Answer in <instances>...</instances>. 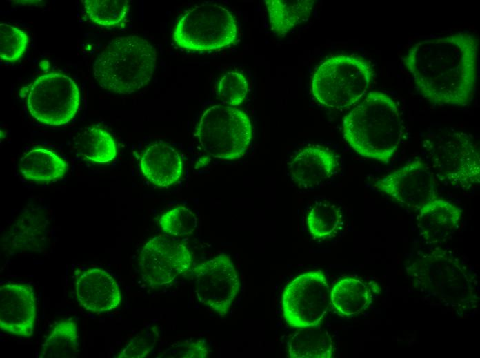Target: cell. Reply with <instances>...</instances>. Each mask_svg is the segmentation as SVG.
<instances>
[{
	"instance_id": "cell-30",
	"label": "cell",
	"mask_w": 480,
	"mask_h": 358,
	"mask_svg": "<svg viewBox=\"0 0 480 358\" xmlns=\"http://www.w3.org/2000/svg\"><path fill=\"white\" fill-rule=\"evenodd\" d=\"M157 340V333L153 328L133 338L119 352L121 358H141L148 355L154 349Z\"/></svg>"
},
{
	"instance_id": "cell-10",
	"label": "cell",
	"mask_w": 480,
	"mask_h": 358,
	"mask_svg": "<svg viewBox=\"0 0 480 358\" xmlns=\"http://www.w3.org/2000/svg\"><path fill=\"white\" fill-rule=\"evenodd\" d=\"M330 290L320 270L301 274L285 288L282 307L286 322L297 328L317 327L327 313Z\"/></svg>"
},
{
	"instance_id": "cell-1",
	"label": "cell",
	"mask_w": 480,
	"mask_h": 358,
	"mask_svg": "<svg viewBox=\"0 0 480 358\" xmlns=\"http://www.w3.org/2000/svg\"><path fill=\"white\" fill-rule=\"evenodd\" d=\"M478 40L457 32L416 43L403 58L420 94L436 104L463 106L472 99L477 74Z\"/></svg>"
},
{
	"instance_id": "cell-29",
	"label": "cell",
	"mask_w": 480,
	"mask_h": 358,
	"mask_svg": "<svg viewBox=\"0 0 480 358\" xmlns=\"http://www.w3.org/2000/svg\"><path fill=\"white\" fill-rule=\"evenodd\" d=\"M28 38L20 29L7 23L0 24V58L13 63L23 54Z\"/></svg>"
},
{
	"instance_id": "cell-7",
	"label": "cell",
	"mask_w": 480,
	"mask_h": 358,
	"mask_svg": "<svg viewBox=\"0 0 480 358\" xmlns=\"http://www.w3.org/2000/svg\"><path fill=\"white\" fill-rule=\"evenodd\" d=\"M196 136L203 151L223 160L244 155L252 139V125L241 110L224 104L208 108L202 114Z\"/></svg>"
},
{
	"instance_id": "cell-21",
	"label": "cell",
	"mask_w": 480,
	"mask_h": 358,
	"mask_svg": "<svg viewBox=\"0 0 480 358\" xmlns=\"http://www.w3.org/2000/svg\"><path fill=\"white\" fill-rule=\"evenodd\" d=\"M67 171L66 162L52 151L32 149L20 160V172L27 180L52 181L63 176Z\"/></svg>"
},
{
	"instance_id": "cell-17",
	"label": "cell",
	"mask_w": 480,
	"mask_h": 358,
	"mask_svg": "<svg viewBox=\"0 0 480 358\" xmlns=\"http://www.w3.org/2000/svg\"><path fill=\"white\" fill-rule=\"evenodd\" d=\"M417 227L422 238L428 243L448 240L459 224L462 210L450 201L434 199L419 209Z\"/></svg>"
},
{
	"instance_id": "cell-24",
	"label": "cell",
	"mask_w": 480,
	"mask_h": 358,
	"mask_svg": "<svg viewBox=\"0 0 480 358\" xmlns=\"http://www.w3.org/2000/svg\"><path fill=\"white\" fill-rule=\"evenodd\" d=\"M75 145L82 156L94 162H108L117 155L116 143L112 136L97 127L84 129L78 136Z\"/></svg>"
},
{
	"instance_id": "cell-31",
	"label": "cell",
	"mask_w": 480,
	"mask_h": 358,
	"mask_svg": "<svg viewBox=\"0 0 480 358\" xmlns=\"http://www.w3.org/2000/svg\"><path fill=\"white\" fill-rule=\"evenodd\" d=\"M181 357H206L208 355L206 344L203 340H197L194 342L186 344L183 349H181Z\"/></svg>"
},
{
	"instance_id": "cell-27",
	"label": "cell",
	"mask_w": 480,
	"mask_h": 358,
	"mask_svg": "<svg viewBox=\"0 0 480 358\" xmlns=\"http://www.w3.org/2000/svg\"><path fill=\"white\" fill-rule=\"evenodd\" d=\"M159 223L165 233L173 237H186L197 229V218L190 209L179 206L163 214Z\"/></svg>"
},
{
	"instance_id": "cell-2",
	"label": "cell",
	"mask_w": 480,
	"mask_h": 358,
	"mask_svg": "<svg viewBox=\"0 0 480 358\" xmlns=\"http://www.w3.org/2000/svg\"><path fill=\"white\" fill-rule=\"evenodd\" d=\"M346 141L359 155L388 163L398 149L403 122L394 101L381 92H370L343 118Z\"/></svg>"
},
{
	"instance_id": "cell-19",
	"label": "cell",
	"mask_w": 480,
	"mask_h": 358,
	"mask_svg": "<svg viewBox=\"0 0 480 358\" xmlns=\"http://www.w3.org/2000/svg\"><path fill=\"white\" fill-rule=\"evenodd\" d=\"M372 288L354 277L339 280L330 290V304L343 317H350L365 310L372 302Z\"/></svg>"
},
{
	"instance_id": "cell-25",
	"label": "cell",
	"mask_w": 480,
	"mask_h": 358,
	"mask_svg": "<svg viewBox=\"0 0 480 358\" xmlns=\"http://www.w3.org/2000/svg\"><path fill=\"white\" fill-rule=\"evenodd\" d=\"M306 221L308 230L313 237L326 239L334 236L341 229L343 215L335 204L317 200L310 207Z\"/></svg>"
},
{
	"instance_id": "cell-16",
	"label": "cell",
	"mask_w": 480,
	"mask_h": 358,
	"mask_svg": "<svg viewBox=\"0 0 480 358\" xmlns=\"http://www.w3.org/2000/svg\"><path fill=\"white\" fill-rule=\"evenodd\" d=\"M337 156L330 150L319 146H308L288 163L291 179L303 189H314L326 183L336 172Z\"/></svg>"
},
{
	"instance_id": "cell-11",
	"label": "cell",
	"mask_w": 480,
	"mask_h": 358,
	"mask_svg": "<svg viewBox=\"0 0 480 358\" xmlns=\"http://www.w3.org/2000/svg\"><path fill=\"white\" fill-rule=\"evenodd\" d=\"M192 257L186 245L173 238L159 235L141 249L138 266L143 280L152 288L170 284L191 267Z\"/></svg>"
},
{
	"instance_id": "cell-15",
	"label": "cell",
	"mask_w": 480,
	"mask_h": 358,
	"mask_svg": "<svg viewBox=\"0 0 480 358\" xmlns=\"http://www.w3.org/2000/svg\"><path fill=\"white\" fill-rule=\"evenodd\" d=\"M76 298L86 310L103 313L117 308L121 302L119 286L106 271L88 268L75 282Z\"/></svg>"
},
{
	"instance_id": "cell-14",
	"label": "cell",
	"mask_w": 480,
	"mask_h": 358,
	"mask_svg": "<svg viewBox=\"0 0 480 358\" xmlns=\"http://www.w3.org/2000/svg\"><path fill=\"white\" fill-rule=\"evenodd\" d=\"M36 319L35 297L27 284L0 286V329L17 336L29 337Z\"/></svg>"
},
{
	"instance_id": "cell-13",
	"label": "cell",
	"mask_w": 480,
	"mask_h": 358,
	"mask_svg": "<svg viewBox=\"0 0 480 358\" xmlns=\"http://www.w3.org/2000/svg\"><path fill=\"white\" fill-rule=\"evenodd\" d=\"M435 176L430 167L420 160L407 163L378 179L374 186L408 208L419 209L437 198Z\"/></svg>"
},
{
	"instance_id": "cell-20",
	"label": "cell",
	"mask_w": 480,
	"mask_h": 358,
	"mask_svg": "<svg viewBox=\"0 0 480 358\" xmlns=\"http://www.w3.org/2000/svg\"><path fill=\"white\" fill-rule=\"evenodd\" d=\"M272 31L284 36L292 28L307 21L314 4V0H266Z\"/></svg>"
},
{
	"instance_id": "cell-12",
	"label": "cell",
	"mask_w": 480,
	"mask_h": 358,
	"mask_svg": "<svg viewBox=\"0 0 480 358\" xmlns=\"http://www.w3.org/2000/svg\"><path fill=\"white\" fill-rule=\"evenodd\" d=\"M192 276L199 301L225 315L237 295L240 282L229 256L219 255L193 268Z\"/></svg>"
},
{
	"instance_id": "cell-28",
	"label": "cell",
	"mask_w": 480,
	"mask_h": 358,
	"mask_svg": "<svg viewBox=\"0 0 480 358\" xmlns=\"http://www.w3.org/2000/svg\"><path fill=\"white\" fill-rule=\"evenodd\" d=\"M248 90V81L243 74L237 72H228L219 82L217 96L223 104L234 107L240 105L245 100Z\"/></svg>"
},
{
	"instance_id": "cell-26",
	"label": "cell",
	"mask_w": 480,
	"mask_h": 358,
	"mask_svg": "<svg viewBox=\"0 0 480 358\" xmlns=\"http://www.w3.org/2000/svg\"><path fill=\"white\" fill-rule=\"evenodd\" d=\"M82 2L89 19L105 27L119 25L129 11L126 0H84Z\"/></svg>"
},
{
	"instance_id": "cell-5",
	"label": "cell",
	"mask_w": 480,
	"mask_h": 358,
	"mask_svg": "<svg viewBox=\"0 0 480 358\" xmlns=\"http://www.w3.org/2000/svg\"><path fill=\"white\" fill-rule=\"evenodd\" d=\"M373 72L364 59L350 55H337L323 61L312 78V93L323 105L343 109L368 92Z\"/></svg>"
},
{
	"instance_id": "cell-9",
	"label": "cell",
	"mask_w": 480,
	"mask_h": 358,
	"mask_svg": "<svg viewBox=\"0 0 480 358\" xmlns=\"http://www.w3.org/2000/svg\"><path fill=\"white\" fill-rule=\"evenodd\" d=\"M79 90L69 76L57 72L39 76L28 87L26 104L30 114L40 123L61 125L75 116Z\"/></svg>"
},
{
	"instance_id": "cell-23",
	"label": "cell",
	"mask_w": 480,
	"mask_h": 358,
	"mask_svg": "<svg viewBox=\"0 0 480 358\" xmlns=\"http://www.w3.org/2000/svg\"><path fill=\"white\" fill-rule=\"evenodd\" d=\"M78 354L77 325L72 319H65L54 324L42 344L39 357L73 358Z\"/></svg>"
},
{
	"instance_id": "cell-18",
	"label": "cell",
	"mask_w": 480,
	"mask_h": 358,
	"mask_svg": "<svg viewBox=\"0 0 480 358\" xmlns=\"http://www.w3.org/2000/svg\"><path fill=\"white\" fill-rule=\"evenodd\" d=\"M140 167L145 177L159 187L176 182L183 169L179 154L164 143H154L146 148L141 158Z\"/></svg>"
},
{
	"instance_id": "cell-8",
	"label": "cell",
	"mask_w": 480,
	"mask_h": 358,
	"mask_svg": "<svg viewBox=\"0 0 480 358\" xmlns=\"http://www.w3.org/2000/svg\"><path fill=\"white\" fill-rule=\"evenodd\" d=\"M237 35L236 21L226 8L203 3L188 10L177 21L173 39L183 49L202 52L227 47Z\"/></svg>"
},
{
	"instance_id": "cell-6",
	"label": "cell",
	"mask_w": 480,
	"mask_h": 358,
	"mask_svg": "<svg viewBox=\"0 0 480 358\" xmlns=\"http://www.w3.org/2000/svg\"><path fill=\"white\" fill-rule=\"evenodd\" d=\"M434 176L454 187L468 189L480 182L479 154L472 138L463 132L435 135L423 143Z\"/></svg>"
},
{
	"instance_id": "cell-3",
	"label": "cell",
	"mask_w": 480,
	"mask_h": 358,
	"mask_svg": "<svg viewBox=\"0 0 480 358\" xmlns=\"http://www.w3.org/2000/svg\"><path fill=\"white\" fill-rule=\"evenodd\" d=\"M156 50L147 40L130 35L112 40L93 64L95 80L103 90L128 94L145 87L152 79Z\"/></svg>"
},
{
	"instance_id": "cell-4",
	"label": "cell",
	"mask_w": 480,
	"mask_h": 358,
	"mask_svg": "<svg viewBox=\"0 0 480 358\" xmlns=\"http://www.w3.org/2000/svg\"><path fill=\"white\" fill-rule=\"evenodd\" d=\"M408 273L421 293L446 307L464 310L474 303L472 274L447 250L437 249L419 256L408 267Z\"/></svg>"
},
{
	"instance_id": "cell-22",
	"label": "cell",
	"mask_w": 480,
	"mask_h": 358,
	"mask_svg": "<svg viewBox=\"0 0 480 358\" xmlns=\"http://www.w3.org/2000/svg\"><path fill=\"white\" fill-rule=\"evenodd\" d=\"M291 358H330L333 355V343L328 333L321 328H299L288 343Z\"/></svg>"
}]
</instances>
